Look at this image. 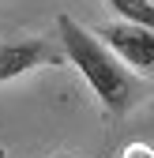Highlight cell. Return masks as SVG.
<instances>
[{
  "label": "cell",
  "mask_w": 154,
  "mask_h": 158,
  "mask_svg": "<svg viewBox=\"0 0 154 158\" xmlns=\"http://www.w3.org/2000/svg\"><path fill=\"white\" fill-rule=\"evenodd\" d=\"M102 42L120 56L128 68H154V30L150 27H139V23H113V27H102Z\"/></svg>",
  "instance_id": "2"
},
{
  "label": "cell",
  "mask_w": 154,
  "mask_h": 158,
  "mask_svg": "<svg viewBox=\"0 0 154 158\" xmlns=\"http://www.w3.org/2000/svg\"><path fill=\"white\" fill-rule=\"evenodd\" d=\"M120 158H154V147H147V143H132V147H124Z\"/></svg>",
  "instance_id": "5"
},
{
  "label": "cell",
  "mask_w": 154,
  "mask_h": 158,
  "mask_svg": "<svg viewBox=\"0 0 154 158\" xmlns=\"http://www.w3.org/2000/svg\"><path fill=\"white\" fill-rule=\"evenodd\" d=\"M105 4L120 19H128V23H139V27L154 30V4H150V0H105Z\"/></svg>",
  "instance_id": "4"
},
{
  "label": "cell",
  "mask_w": 154,
  "mask_h": 158,
  "mask_svg": "<svg viewBox=\"0 0 154 158\" xmlns=\"http://www.w3.org/2000/svg\"><path fill=\"white\" fill-rule=\"evenodd\" d=\"M53 158H68V154H53Z\"/></svg>",
  "instance_id": "6"
},
{
  "label": "cell",
  "mask_w": 154,
  "mask_h": 158,
  "mask_svg": "<svg viewBox=\"0 0 154 158\" xmlns=\"http://www.w3.org/2000/svg\"><path fill=\"white\" fill-rule=\"evenodd\" d=\"M64 53H56L49 42L42 38H23V42H4L0 45V83L8 79H19L42 64H60Z\"/></svg>",
  "instance_id": "3"
},
{
  "label": "cell",
  "mask_w": 154,
  "mask_h": 158,
  "mask_svg": "<svg viewBox=\"0 0 154 158\" xmlns=\"http://www.w3.org/2000/svg\"><path fill=\"white\" fill-rule=\"evenodd\" d=\"M56 34H60L64 56L79 68V75L87 79V87L98 94V102L105 106L109 117H120L139 94V79L117 53H113L102 38H94L90 30H83L71 15H56Z\"/></svg>",
  "instance_id": "1"
}]
</instances>
